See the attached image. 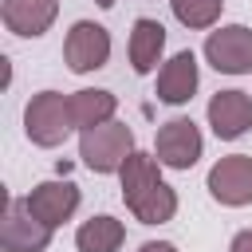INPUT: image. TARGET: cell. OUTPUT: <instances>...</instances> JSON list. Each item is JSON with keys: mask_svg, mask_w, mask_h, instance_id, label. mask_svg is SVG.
Returning <instances> with one entry per match:
<instances>
[{"mask_svg": "<svg viewBox=\"0 0 252 252\" xmlns=\"http://www.w3.org/2000/svg\"><path fill=\"white\" fill-rule=\"evenodd\" d=\"M201 87V63L197 55L185 47V51H173L161 67H158V102L165 106H185Z\"/></svg>", "mask_w": 252, "mask_h": 252, "instance_id": "11", "label": "cell"}, {"mask_svg": "<svg viewBox=\"0 0 252 252\" xmlns=\"http://www.w3.org/2000/svg\"><path fill=\"white\" fill-rule=\"evenodd\" d=\"M110 32L94 20H75L63 35V63L71 75H94L110 63Z\"/></svg>", "mask_w": 252, "mask_h": 252, "instance_id": "7", "label": "cell"}, {"mask_svg": "<svg viewBox=\"0 0 252 252\" xmlns=\"http://www.w3.org/2000/svg\"><path fill=\"white\" fill-rule=\"evenodd\" d=\"M94 4H98V8H102V12H110V8H114V4H118V0H94Z\"/></svg>", "mask_w": 252, "mask_h": 252, "instance_id": "19", "label": "cell"}, {"mask_svg": "<svg viewBox=\"0 0 252 252\" xmlns=\"http://www.w3.org/2000/svg\"><path fill=\"white\" fill-rule=\"evenodd\" d=\"M71 102V118H75V130H91V126H102L118 114V94L114 91H102V87H79L67 94Z\"/></svg>", "mask_w": 252, "mask_h": 252, "instance_id": "14", "label": "cell"}, {"mask_svg": "<svg viewBox=\"0 0 252 252\" xmlns=\"http://www.w3.org/2000/svg\"><path fill=\"white\" fill-rule=\"evenodd\" d=\"M134 130L118 118L102 122V126H91L79 134V161L91 169V173H102V177H118V169L126 165V158L134 154Z\"/></svg>", "mask_w": 252, "mask_h": 252, "instance_id": "3", "label": "cell"}, {"mask_svg": "<svg viewBox=\"0 0 252 252\" xmlns=\"http://www.w3.org/2000/svg\"><path fill=\"white\" fill-rule=\"evenodd\" d=\"M169 12L181 28L189 32H213L220 24V12H224V0H169Z\"/></svg>", "mask_w": 252, "mask_h": 252, "instance_id": "16", "label": "cell"}, {"mask_svg": "<svg viewBox=\"0 0 252 252\" xmlns=\"http://www.w3.org/2000/svg\"><path fill=\"white\" fill-rule=\"evenodd\" d=\"M55 240V228L43 224L24 197H4L0 213V248L4 252H47Z\"/></svg>", "mask_w": 252, "mask_h": 252, "instance_id": "5", "label": "cell"}, {"mask_svg": "<svg viewBox=\"0 0 252 252\" xmlns=\"http://www.w3.org/2000/svg\"><path fill=\"white\" fill-rule=\"evenodd\" d=\"M228 252H252V228H240V232L228 240Z\"/></svg>", "mask_w": 252, "mask_h": 252, "instance_id": "17", "label": "cell"}, {"mask_svg": "<svg viewBox=\"0 0 252 252\" xmlns=\"http://www.w3.org/2000/svg\"><path fill=\"white\" fill-rule=\"evenodd\" d=\"M205 118H209V130L220 138V142H236L252 130V94L248 91H217L205 106Z\"/></svg>", "mask_w": 252, "mask_h": 252, "instance_id": "10", "label": "cell"}, {"mask_svg": "<svg viewBox=\"0 0 252 252\" xmlns=\"http://www.w3.org/2000/svg\"><path fill=\"white\" fill-rule=\"evenodd\" d=\"M201 154H205V134H201V126L193 118L177 114V118H169V122L158 126V134H154V158L165 169L185 173V169H193L201 161Z\"/></svg>", "mask_w": 252, "mask_h": 252, "instance_id": "4", "label": "cell"}, {"mask_svg": "<svg viewBox=\"0 0 252 252\" xmlns=\"http://www.w3.org/2000/svg\"><path fill=\"white\" fill-rule=\"evenodd\" d=\"M75 134L71 102L63 91H35L24 106V138L39 150H55Z\"/></svg>", "mask_w": 252, "mask_h": 252, "instance_id": "2", "label": "cell"}, {"mask_svg": "<svg viewBox=\"0 0 252 252\" xmlns=\"http://www.w3.org/2000/svg\"><path fill=\"white\" fill-rule=\"evenodd\" d=\"M138 252H181V248H177L173 240H146Z\"/></svg>", "mask_w": 252, "mask_h": 252, "instance_id": "18", "label": "cell"}, {"mask_svg": "<svg viewBox=\"0 0 252 252\" xmlns=\"http://www.w3.org/2000/svg\"><path fill=\"white\" fill-rule=\"evenodd\" d=\"M0 20H4V28L12 35L39 39L59 20V0H4L0 4Z\"/></svg>", "mask_w": 252, "mask_h": 252, "instance_id": "13", "label": "cell"}, {"mask_svg": "<svg viewBox=\"0 0 252 252\" xmlns=\"http://www.w3.org/2000/svg\"><path fill=\"white\" fill-rule=\"evenodd\" d=\"M126 59L134 75H154L165 63V28L154 16H138L130 24V39H126Z\"/></svg>", "mask_w": 252, "mask_h": 252, "instance_id": "12", "label": "cell"}, {"mask_svg": "<svg viewBox=\"0 0 252 252\" xmlns=\"http://www.w3.org/2000/svg\"><path fill=\"white\" fill-rule=\"evenodd\" d=\"M201 55L217 75H252V28L248 24H217L205 35Z\"/></svg>", "mask_w": 252, "mask_h": 252, "instance_id": "6", "label": "cell"}, {"mask_svg": "<svg viewBox=\"0 0 252 252\" xmlns=\"http://www.w3.org/2000/svg\"><path fill=\"white\" fill-rule=\"evenodd\" d=\"M24 201H28V209H32L43 224L63 228L67 220H75V213H79V205H83V189H79L75 181H67V177H47V181L32 185V189L24 193Z\"/></svg>", "mask_w": 252, "mask_h": 252, "instance_id": "9", "label": "cell"}, {"mask_svg": "<svg viewBox=\"0 0 252 252\" xmlns=\"http://www.w3.org/2000/svg\"><path fill=\"white\" fill-rule=\"evenodd\" d=\"M122 244H126V224L110 213H94L75 228L79 252H122Z\"/></svg>", "mask_w": 252, "mask_h": 252, "instance_id": "15", "label": "cell"}, {"mask_svg": "<svg viewBox=\"0 0 252 252\" xmlns=\"http://www.w3.org/2000/svg\"><path fill=\"white\" fill-rule=\"evenodd\" d=\"M205 189L217 205L224 209H244L252 205V154H224L209 165Z\"/></svg>", "mask_w": 252, "mask_h": 252, "instance_id": "8", "label": "cell"}, {"mask_svg": "<svg viewBox=\"0 0 252 252\" xmlns=\"http://www.w3.org/2000/svg\"><path fill=\"white\" fill-rule=\"evenodd\" d=\"M161 161L154 158V150H134L126 158V165L118 169V185H122V205L130 209V217L138 224H169L177 217V189L161 177Z\"/></svg>", "mask_w": 252, "mask_h": 252, "instance_id": "1", "label": "cell"}]
</instances>
